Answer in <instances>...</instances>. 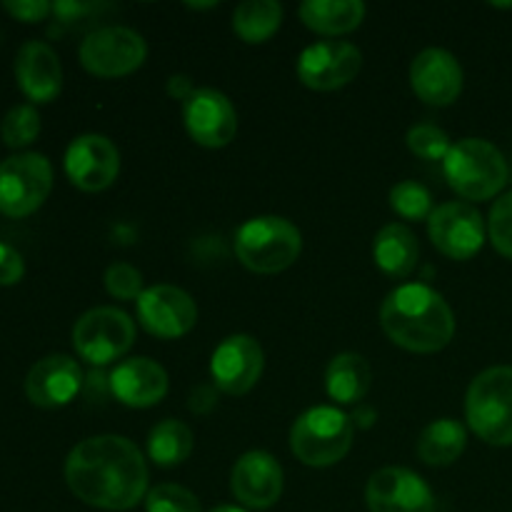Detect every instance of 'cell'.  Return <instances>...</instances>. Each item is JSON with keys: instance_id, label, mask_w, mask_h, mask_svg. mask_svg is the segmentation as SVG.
<instances>
[{"instance_id": "1", "label": "cell", "mask_w": 512, "mask_h": 512, "mask_svg": "<svg viewBox=\"0 0 512 512\" xmlns=\"http://www.w3.org/2000/svg\"><path fill=\"white\" fill-rule=\"evenodd\" d=\"M65 483L90 508L123 512L148 495V465L133 440L95 435L70 450Z\"/></svg>"}, {"instance_id": "2", "label": "cell", "mask_w": 512, "mask_h": 512, "mask_svg": "<svg viewBox=\"0 0 512 512\" xmlns=\"http://www.w3.org/2000/svg\"><path fill=\"white\" fill-rule=\"evenodd\" d=\"M380 325L398 348L410 353H438L455 335L450 305L423 283L395 288L380 305Z\"/></svg>"}, {"instance_id": "3", "label": "cell", "mask_w": 512, "mask_h": 512, "mask_svg": "<svg viewBox=\"0 0 512 512\" xmlns=\"http://www.w3.org/2000/svg\"><path fill=\"white\" fill-rule=\"evenodd\" d=\"M450 188L465 200H490L508 183V160L483 138H465L450 148L443 160Z\"/></svg>"}, {"instance_id": "4", "label": "cell", "mask_w": 512, "mask_h": 512, "mask_svg": "<svg viewBox=\"0 0 512 512\" xmlns=\"http://www.w3.org/2000/svg\"><path fill=\"white\" fill-rule=\"evenodd\" d=\"M470 430L495 448L512 445V365L483 370L465 395Z\"/></svg>"}, {"instance_id": "5", "label": "cell", "mask_w": 512, "mask_h": 512, "mask_svg": "<svg viewBox=\"0 0 512 512\" xmlns=\"http://www.w3.org/2000/svg\"><path fill=\"white\" fill-rule=\"evenodd\" d=\"M303 250V235L290 220L278 215H260L240 225L235 233V253L248 270L275 275L288 270Z\"/></svg>"}, {"instance_id": "6", "label": "cell", "mask_w": 512, "mask_h": 512, "mask_svg": "<svg viewBox=\"0 0 512 512\" xmlns=\"http://www.w3.org/2000/svg\"><path fill=\"white\" fill-rule=\"evenodd\" d=\"M353 448V420L333 405L310 408L290 430V450L310 468H330Z\"/></svg>"}, {"instance_id": "7", "label": "cell", "mask_w": 512, "mask_h": 512, "mask_svg": "<svg viewBox=\"0 0 512 512\" xmlns=\"http://www.w3.org/2000/svg\"><path fill=\"white\" fill-rule=\"evenodd\" d=\"M53 165L40 153L10 155L0 163V213L25 218L48 200Z\"/></svg>"}, {"instance_id": "8", "label": "cell", "mask_w": 512, "mask_h": 512, "mask_svg": "<svg viewBox=\"0 0 512 512\" xmlns=\"http://www.w3.org/2000/svg\"><path fill=\"white\" fill-rule=\"evenodd\" d=\"M148 58L143 35L123 25H108L85 35L80 43V63L98 78H123L135 73Z\"/></svg>"}, {"instance_id": "9", "label": "cell", "mask_w": 512, "mask_h": 512, "mask_svg": "<svg viewBox=\"0 0 512 512\" xmlns=\"http://www.w3.org/2000/svg\"><path fill=\"white\" fill-rule=\"evenodd\" d=\"M135 340V323L118 308H93L78 318L73 345L90 365H108L123 358Z\"/></svg>"}, {"instance_id": "10", "label": "cell", "mask_w": 512, "mask_h": 512, "mask_svg": "<svg viewBox=\"0 0 512 512\" xmlns=\"http://www.w3.org/2000/svg\"><path fill=\"white\" fill-rule=\"evenodd\" d=\"M428 233L445 258L470 260L485 245V220L473 205L443 203L428 218Z\"/></svg>"}, {"instance_id": "11", "label": "cell", "mask_w": 512, "mask_h": 512, "mask_svg": "<svg viewBox=\"0 0 512 512\" xmlns=\"http://www.w3.org/2000/svg\"><path fill=\"white\" fill-rule=\"evenodd\" d=\"M363 55L353 43L345 40H320L308 45L298 58V78L305 88L338 90L360 73Z\"/></svg>"}, {"instance_id": "12", "label": "cell", "mask_w": 512, "mask_h": 512, "mask_svg": "<svg viewBox=\"0 0 512 512\" xmlns=\"http://www.w3.org/2000/svg\"><path fill=\"white\" fill-rule=\"evenodd\" d=\"M138 320L153 338H183L198 323V305L175 285H153L138 298Z\"/></svg>"}, {"instance_id": "13", "label": "cell", "mask_w": 512, "mask_h": 512, "mask_svg": "<svg viewBox=\"0 0 512 512\" xmlns=\"http://www.w3.org/2000/svg\"><path fill=\"white\" fill-rule=\"evenodd\" d=\"M65 173L75 188L85 190V193H100V190L110 188L118 178V148L105 135H80L65 150Z\"/></svg>"}, {"instance_id": "14", "label": "cell", "mask_w": 512, "mask_h": 512, "mask_svg": "<svg viewBox=\"0 0 512 512\" xmlns=\"http://www.w3.org/2000/svg\"><path fill=\"white\" fill-rule=\"evenodd\" d=\"M365 503L370 512H435L430 485L408 468H383L370 475Z\"/></svg>"}, {"instance_id": "15", "label": "cell", "mask_w": 512, "mask_h": 512, "mask_svg": "<svg viewBox=\"0 0 512 512\" xmlns=\"http://www.w3.org/2000/svg\"><path fill=\"white\" fill-rule=\"evenodd\" d=\"M263 348L250 335H230L215 348L210 358V375L215 388L228 395H245L263 375Z\"/></svg>"}, {"instance_id": "16", "label": "cell", "mask_w": 512, "mask_h": 512, "mask_svg": "<svg viewBox=\"0 0 512 512\" xmlns=\"http://www.w3.org/2000/svg\"><path fill=\"white\" fill-rule=\"evenodd\" d=\"M185 130L203 148H225L238 133V113L228 95L213 88H198L183 103Z\"/></svg>"}, {"instance_id": "17", "label": "cell", "mask_w": 512, "mask_h": 512, "mask_svg": "<svg viewBox=\"0 0 512 512\" xmlns=\"http://www.w3.org/2000/svg\"><path fill=\"white\" fill-rule=\"evenodd\" d=\"M235 500L250 510H268L283 495V468L265 450L245 453L230 475Z\"/></svg>"}, {"instance_id": "18", "label": "cell", "mask_w": 512, "mask_h": 512, "mask_svg": "<svg viewBox=\"0 0 512 512\" xmlns=\"http://www.w3.org/2000/svg\"><path fill=\"white\" fill-rule=\"evenodd\" d=\"M410 85L423 103L445 108L463 93V68L448 50L428 48L410 65Z\"/></svg>"}, {"instance_id": "19", "label": "cell", "mask_w": 512, "mask_h": 512, "mask_svg": "<svg viewBox=\"0 0 512 512\" xmlns=\"http://www.w3.org/2000/svg\"><path fill=\"white\" fill-rule=\"evenodd\" d=\"M83 388V370L70 355H48L30 368L25 395L38 408H63Z\"/></svg>"}, {"instance_id": "20", "label": "cell", "mask_w": 512, "mask_h": 512, "mask_svg": "<svg viewBox=\"0 0 512 512\" xmlns=\"http://www.w3.org/2000/svg\"><path fill=\"white\" fill-rule=\"evenodd\" d=\"M15 78L33 103H50L63 88L60 58L43 40H28L15 55Z\"/></svg>"}, {"instance_id": "21", "label": "cell", "mask_w": 512, "mask_h": 512, "mask_svg": "<svg viewBox=\"0 0 512 512\" xmlns=\"http://www.w3.org/2000/svg\"><path fill=\"white\" fill-rule=\"evenodd\" d=\"M108 388L128 408H150L168 393V373L150 358H130L110 373Z\"/></svg>"}, {"instance_id": "22", "label": "cell", "mask_w": 512, "mask_h": 512, "mask_svg": "<svg viewBox=\"0 0 512 512\" xmlns=\"http://www.w3.org/2000/svg\"><path fill=\"white\" fill-rule=\"evenodd\" d=\"M375 265L390 278H408L420 258V245L405 225L390 223L378 230L373 243Z\"/></svg>"}, {"instance_id": "23", "label": "cell", "mask_w": 512, "mask_h": 512, "mask_svg": "<svg viewBox=\"0 0 512 512\" xmlns=\"http://www.w3.org/2000/svg\"><path fill=\"white\" fill-rule=\"evenodd\" d=\"M373 373L363 355L358 353H340L330 360L325 370V390L330 400L340 405H355L368 395Z\"/></svg>"}, {"instance_id": "24", "label": "cell", "mask_w": 512, "mask_h": 512, "mask_svg": "<svg viewBox=\"0 0 512 512\" xmlns=\"http://www.w3.org/2000/svg\"><path fill=\"white\" fill-rule=\"evenodd\" d=\"M298 13L313 33L345 35L363 23L365 5L360 0H308Z\"/></svg>"}, {"instance_id": "25", "label": "cell", "mask_w": 512, "mask_h": 512, "mask_svg": "<svg viewBox=\"0 0 512 512\" xmlns=\"http://www.w3.org/2000/svg\"><path fill=\"white\" fill-rule=\"evenodd\" d=\"M468 445V433L453 418L433 420L418 438V458L425 465H453Z\"/></svg>"}, {"instance_id": "26", "label": "cell", "mask_w": 512, "mask_h": 512, "mask_svg": "<svg viewBox=\"0 0 512 512\" xmlns=\"http://www.w3.org/2000/svg\"><path fill=\"white\" fill-rule=\"evenodd\" d=\"M280 23H283V8L275 0H248L240 3L233 13V30L250 45L273 38Z\"/></svg>"}, {"instance_id": "27", "label": "cell", "mask_w": 512, "mask_h": 512, "mask_svg": "<svg viewBox=\"0 0 512 512\" xmlns=\"http://www.w3.org/2000/svg\"><path fill=\"white\" fill-rule=\"evenodd\" d=\"M193 433L180 420H163L150 430L148 438V455L155 465L160 468H175V465L185 463L193 453Z\"/></svg>"}, {"instance_id": "28", "label": "cell", "mask_w": 512, "mask_h": 512, "mask_svg": "<svg viewBox=\"0 0 512 512\" xmlns=\"http://www.w3.org/2000/svg\"><path fill=\"white\" fill-rule=\"evenodd\" d=\"M390 208L405 220H425L433 215V195L418 180H403L390 190Z\"/></svg>"}, {"instance_id": "29", "label": "cell", "mask_w": 512, "mask_h": 512, "mask_svg": "<svg viewBox=\"0 0 512 512\" xmlns=\"http://www.w3.org/2000/svg\"><path fill=\"white\" fill-rule=\"evenodd\" d=\"M40 133V115L33 105L20 103L5 113L3 123H0V135L8 148H25L33 143Z\"/></svg>"}, {"instance_id": "30", "label": "cell", "mask_w": 512, "mask_h": 512, "mask_svg": "<svg viewBox=\"0 0 512 512\" xmlns=\"http://www.w3.org/2000/svg\"><path fill=\"white\" fill-rule=\"evenodd\" d=\"M145 512H203L200 500L188 488L175 483L155 485L145 495Z\"/></svg>"}, {"instance_id": "31", "label": "cell", "mask_w": 512, "mask_h": 512, "mask_svg": "<svg viewBox=\"0 0 512 512\" xmlns=\"http://www.w3.org/2000/svg\"><path fill=\"white\" fill-rule=\"evenodd\" d=\"M408 148L413 150V155L423 160H445V155L450 153L453 143H450L448 133L440 130L438 125H430V123H420L413 125L408 130Z\"/></svg>"}, {"instance_id": "32", "label": "cell", "mask_w": 512, "mask_h": 512, "mask_svg": "<svg viewBox=\"0 0 512 512\" xmlns=\"http://www.w3.org/2000/svg\"><path fill=\"white\" fill-rule=\"evenodd\" d=\"M488 235L493 248L512 260V190L495 200L493 210H490Z\"/></svg>"}, {"instance_id": "33", "label": "cell", "mask_w": 512, "mask_h": 512, "mask_svg": "<svg viewBox=\"0 0 512 512\" xmlns=\"http://www.w3.org/2000/svg\"><path fill=\"white\" fill-rule=\"evenodd\" d=\"M105 290L118 300H138L143 295V275L128 263H113L105 270Z\"/></svg>"}, {"instance_id": "34", "label": "cell", "mask_w": 512, "mask_h": 512, "mask_svg": "<svg viewBox=\"0 0 512 512\" xmlns=\"http://www.w3.org/2000/svg\"><path fill=\"white\" fill-rule=\"evenodd\" d=\"M3 8L23 23H38L53 13V5L45 3V0H5Z\"/></svg>"}, {"instance_id": "35", "label": "cell", "mask_w": 512, "mask_h": 512, "mask_svg": "<svg viewBox=\"0 0 512 512\" xmlns=\"http://www.w3.org/2000/svg\"><path fill=\"white\" fill-rule=\"evenodd\" d=\"M23 273H25L23 255H20L13 245L0 243V285L20 283Z\"/></svg>"}, {"instance_id": "36", "label": "cell", "mask_w": 512, "mask_h": 512, "mask_svg": "<svg viewBox=\"0 0 512 512\" xmlns=\"http://www.w3.org/2000/svg\"><path fill=\"white\" fill-rule=\"evenodd\" d=\"M103 5L100 3H73V0H60V3H53V13L58 15L63 23H73V20L85 18V15L95 13Z\"/></svg>"}, {"instance_id": "37", "label": "cell", "mask_w": 512, "mask_h": 512, "mask_svg": "<svg viewBox=\"0 0 512 512\" xmlns=\"http://www.w3.org/2000/svg\"><path fill=\"white\" fill-rule=\"evenodd\" d=\"M195 90L198 88H195L193 80H190L188 75H173V78L168 80V95L170 98L180 100V103H188L190 95H193Z\"/></svg>"}, {"instance_id": "38", "label": "cell", "mask_w": 512, "mask_h": 512, "mask_svg": "<svg viewBox=\"0 0 512 512\" xmlns=\"http://www.w3.org/2000/svg\"><path fill=\"white\" fill-rule=\"evenodd\" d=\"M355 418H363V420H360V425H363V428H368V425L373 423L375 413H373V410H365V408H360V410H358V415H355Z\"/></svg>"}, {"instance_id": "39", "label": "cell", "mask_w": 512, "mask_h": 512, "mask_svg": "<svg viewBox=\"0 0 512 512\" xmlns=\"http://www.w3.org/2000/svg\"><path fill=\"white\" fill-rule=\"evenodd\" d=\"M210 512H248V510L238 508V505H220V508H213Z\"/></svg>"}]
</instances>
